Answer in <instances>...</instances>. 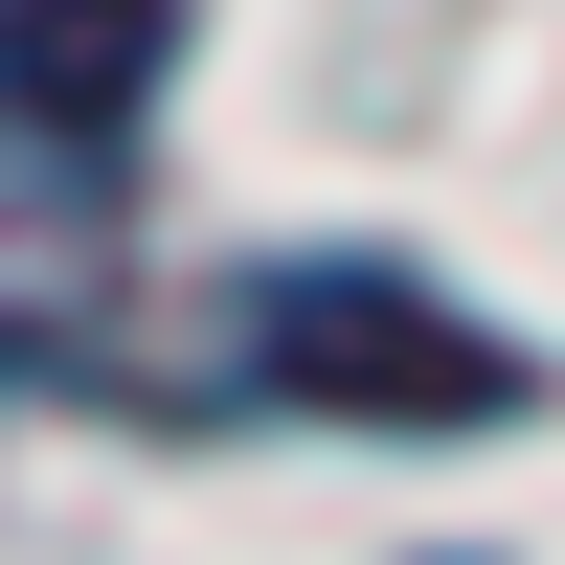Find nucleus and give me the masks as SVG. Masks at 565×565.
I'll use <instances>...</instances> for the list:
<instances>
[{
  "label": "nucleus",
  "instance_id": "nucleus-1",
  "mask_svg": "<svg viewBox=\"0 0 565 565\" xmlns=\"http://www.w3.org/2000/svg\"><path fill=\"white\" fill-rule=\"evenodd\" d=\"M271 385L295 407H521V362L476 340V317H430L407 271H271Z\"/></svg>",
  "mask_w": 565,
  "mask_h": 565
}]
</instances>
